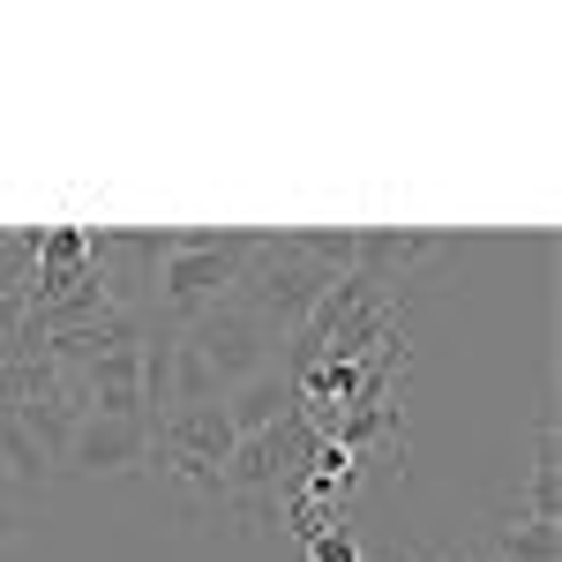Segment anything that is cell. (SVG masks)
I'll list each match as a JSON object with an SVG mask.
<instances>
[{
    "label": "cell",
    "mask_w": 562,
    "mask_h": 562,
    "mask_svg": "<svg viewBox=\"0 0 562 562\" xmlns=\"http://www.w3.org/2000/svg\"><path fill=\"white\" fill-rule=\"evenodd\" d=\"M15 487H23V480L8 473V458H0V503H15Z\"/></svg>",
    "instance_id": "9"
},
{
    "label": "cell",
    "mask_w": 562,
    "mask_h": 562,
    "mask_svg": "<svg viewBox=\"0 0 562 562\" xmlns=\"http://www.w3.org/2000/svg\"><path fill=\"white\" fill-rule=\"evenodd\" d=\"M487 562H562V532L510 510V518L495 525V540H487Z\"/></svg>",
    "instance_id": "7"
},
{
    "label": "cell",
    "mask_w": 562,
    "mask_h": 562,
    "mask_svg": "<svg viewBox=\"0 0 562 562\" xmlns=\"http://www.w3.org/2000/svg\"><path fill=\"white\" fill-rule=\"evenodd\" d=\"M217 405H225L233 435H262V428H278L301 397H293V375H285V368H262V375H248L240 390H225Z\"/></svg>",
    "instance_id": "5"
},
{
    "label": "cell",
    "mask_w": 562,
    "mask_h": 562,
    "mask_svg": "<svg viewBox=\"0 0 562 562\" xmlns=\"http://www.w3.org/2000/svg\"><path fill=\"white\" fill-rule=\"evenodd\" d=\"M60 465L83 480H105V473H143L150 465V428L143 420H105V413H83L76 435H68V450H60Z\"/></svg>",
    "instance_id": "3"
},
{
    "label": "cell",
    "mask_w": 562,
    "mask_h": 562,
    "mask_svg": "<svg viewBox=\"0 0 562 562\" xmlns=\"http://www.w3.org/2000/svg\"><path fill=\"white\" fill-rule=\"evenodd\" d=\"M180 248L166 256V270H158V301H150V315L158 323H195L203 307H217L233 285H240V270L256 262L262 233H203V225H188V233H173Z\"/></svg>",
    "instance_id": "1"
},
{
    "label": "cell",
    "mask_w": 562,
    "mask_h": 562,
    "mask_svg": "<svg viewBox=\"0 0 562 562\" xmlns=\"http://www.w3.org/2000/svg\"><path fill=\"white\" fill-rule=\"evenodd\" d=\"M458 240L450 233H390V225H375V233H352V278H368V285H383V293H397V285H413V270H428L435 256H450Z\"/></svg>",
    "instance_id": "4"
},
{
    "label": "cell",
    "mask_w": 562,
    "mask_h": 562,
    "mask_svg": "<svg viewBox=\"0 0 562 562\" xmlns=\"http://www.w3.org/2000/svg\"><path fill=\"white\" fill-rule=\"evenodd\" d=\"M233 420H225V405H173L158 428H150V465L143 473L166 480L173 495L188 503H211L225 495V458H233Z\"/></svg>",
    "instance_id": "2"
},
{
    "label": "cell",
    "mask_w": 562,
    "mask_h": 562,
    "mask_svg": "<svg viewBox=\"0 0 562 562\" xmlns=\"http://www.w3.org/2000/svg\"><path fill=\"white\" fill-rule=\"evenodd\" d=\"M307 548V562H368L360 555V532H352V518H338V525H323L315 540H301Z\"/></svg>",
    "instance_id": "8"
},
{
    "label": "cell",
    "mask_w": 562,
    "mask_h": 562,
    "mask_svg": "<svg viewBox=\"0 0 562 562\" xmlns=\"http://www.w3.org/2000/svg\"><path fill=\"white\" fill-rule=\"evenodd\" d=\"M518 518L562 525V442H555V413H540V428H532V473H525Z\"/></svg>",
    "instance_id": "6"
}]
</instances>
